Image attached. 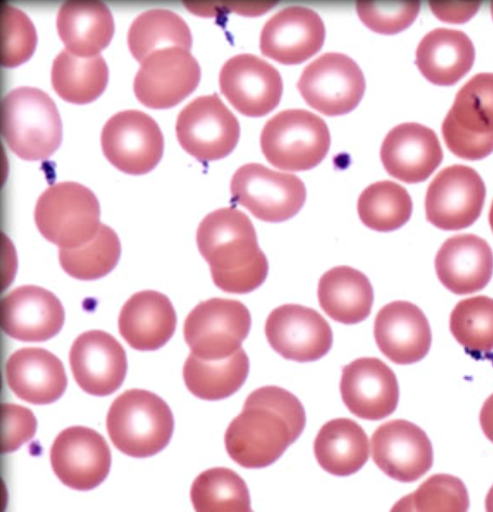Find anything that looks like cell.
<instances>
[{
	"instance_id": "obj_1",
	"label": "cell",
	"mask_w": 493,
	"mask_h": 512,
	"mask_svg": "<svg viewBox=\"0 0 493 512\" xmlns=\"http://www.w3.org/2000/svg\"><path fill=\"white\" fill-rule=\"evenodd\" d=\"M305 425V410L295 395L282 387H261L226 430L225 448L239 466L269 467L300 438Z\"/></svg>"
},
{
	"instance_id": "obj_2",
	"label": "cell",
	"mask_w": 493,
	"mask_h": 512,
	"mask_svg": "<svg viewBox=\"0 0 493 512\" xmlns=\"http://www.w3.org/2000/svg\"><path fill=\"white\" fill-rule=\"evenodd\" d=\"M197 246L213 282L224 292L247 294L268 278V258L260 249L255 226L242 211L223 208L209 213L197 229Z\"/></svg>"
},
{
	"instance_id": "obj_3",
	"label": "cell",
	"mask_w": 493,
	"mask_h": 512,
	"mask_svg": "<svg viewBox=\"0 0 493 512\" xmlns=\"http://www.w3.org/2000/svg\"><path fill=\"white\" fill-rule=\"evenodd\" d=\"M2 133L10 150L24 160H45L62 142L58 107L46 92L20 87L2 103Z\"/></svg>"
},
{
	"instance_id": "obj_4",
	"label": "cell",
	"mask_w": 493,
	"mask_h": 512,
	"mask_svg": "<svg viewBox=\"0 0 493 512\" xmlns=\"http://www.w3.org/2000/svg\"><path fill=\"white\" fill-rule=\"evenodd\" d=\"M106 428L119 451L131 457L145 458L168 446L175 421L161 397L148 390L131 389L113 402Z\"/></svg>"
},
{
	"instance_id": "obj_5",
	"label": "cell",
	"mask_w": 493,
	"mask_h": 512,
	"mask_svg": "<svg viewBox=\"0 0 493 512\" xmlns=\"http://www.w3.org/2000/svg\"><path fill=\"white\" fill-rule=\"evenodd\" d=\"M101 209L97 196L75 182L51 185L38 198L35 222L38 231L60 249H75L95 238Z\"/></svg>"
},
{
	"instance_id": "obj_6",
	"label": "cell",
	"mask_w": 493,
	"mask_h": 512,
	"mask_svg": "<svg viewBox=\"0 0 493 512\" xmlns=\"http://www.w3.org/2000/svg\"><path fill=\"white\" fill-rule=\"evenodd\" d=\"M260 143L272 166L298 172L322 163L329 152L331 138L323 118L305 110H287L265 124Z\"/></svg>"
},
{
	"instance_id": "obj_7",
	"label": "cell",
	"mask_w": 493,
	"mask_h": 512,
	"mask_svg": "<svg viewBox=\"0 0 493 512\" xmlns=\"http://www.w3.org/2000/svg\"><path fill=\"white\" fill-rule=\"evenodd\" d=\"M442 132L460 158L481 160L493 153V73L478 74L460 89Z\"/></svg>"
},
{
	"instance_id": "obj_8",
	"label": "cell",
	"mask_w": 493,
	"mask_h": 512,
	"mask_svg": "<svg viewBox=\"0 0 493 512\" xmlns=\"http://www.w3.org/2000/svg\"><path fill=\"white\" fill-rule=\"evenodd\" d=\"M250 329L251 315L243 303L211 299L199 303L186 318L184 339L195 357L219 361L242 349Z\"/></svg>"
},
{
	"instance_id": "obj_9",
	"label": "cell",
	"mask_w": 493,
	"mask_h": 512,
	"mask_svg": "<svg viewBox=\"0 0 493 512\" xmlns=\"http://www.w3.org/2000/svg\"><path fill=\"white\" fill-rule=\"evenodd\" d=\"M231 193L237 204L253 217L281 223L295 217L303 208L306 188L297 175L278 172L260 164H247L233 175Z\"/></svg>"
},
{
	"instance_id": "obj_10",
	"label": "cell",
	"mask_w": 493,
	"mask_h": 512,
	"mask_svg": "<svg viewBox=\"0 0 493 512\" xmlns=\"http://www.w3.org/2000/svg\"><path fill=\"white\" fill-rule=\"evenodd\" d=\"M298 89L312 109L326 116L351 113L364 98L361 67L343 53L329 52L305 67Z\"/></svg>"
},
{
	"instance_id": "obj_11",
	"label": "cell",
	"mask_w": 493,
	"mask_h": 512,
	"mask_svg": "<svg viewBox=\"0 0 493 512\" xmlns=\"http://www.w3.org/2000/svg\"><path fill=\"white\" fill-rule=\"evenodd\" d=\"M177 138L183 150L203 163L229 156L241 137V126L218 94L196 98L180 112Z\"/></svg>"
},
{
	"instance_id": "obj_12",
	"label": "cell",
	"mask_w": 493,
	"mask_h": 512,
	"mask_svg": "<svg viewBox=\"0 0 493 512\" xmlns=\"http://www.w3.org/2000/svg\"><path fill=\"white\" fill-rule=\"evenodd\" d=\"M101 144L110 163L130 175L152 171L165 148L163 132L156 121L136 110L111 117L102 130Z\"/></svg>"
},
{
	"instance_id": "obj_13",
	"label": "cell",
	"mask_w": 493,
	"mask_h": 512,
	"mask_svg": "<svg viewBox=\"0 0 493 512\" xmlns=\"http://www.w3.org/2000/svg\"><path fill=\"white\" fill-rule=\"evenodd\" d=\"M485 199V182L478 172L464 165L447 167L426 192V219L443 231H460L481 217Z\"/></svg>"
},
{
	"instance_id": "obj_14",
	"label": "cell",
	"mask_w": 493,
	"mask_h": 512,
	"mask_svg": "<svg viewBox=\"0 0 493 512\" xmlns=\"http://www.w3.org/2000/svg\"><path fill=\"white\" fill-rule=\"evenodd\" d=\"M201 77V66L190 50L167 48L152 53L141 63L133 89L146 107L166 110L191 96Z\"/></svg>"
},
{
	"instance_id": "obj_15",
	"label": "cell",
	"mask_w": 493,
	"mask_h": 512,
	"mask_svg": "<svg viewBox=\"0 0 493 512\" xmlns=\"http://www.w3.org/2000/svg\"><path fill=\"white\" fill-rule=\"evenodd\" d=\"M50 460L59 480L71 489L89 491L108 477L112 456L98 431L83 426L66 428L52 444Z\"/></svg>"
},
{
	"instance_id": "obj_16",
	"label": "cell",
	"mask_w": 493,
	"mask_h": 512,
	"mask_svg": "<svg viewBox=\"0 0 493 512\" xmlns=\"http://www.w3.org/2000/svg\"><path fill=\"white\" fill-rule=\"evenodd\" d=\"M265 334L277 354L296 362L322 359L333 343L328 321L315 309L298 304L274 309L266 320Z\"/></svg>"
},
{
	"instance_id": "obj_17",
	"label": "cell",
	"mask_w": 493,
	"mask_h": 512,
	"mask_svg": "<svg viewBox=\"0 0 493 512\" xmlns=\"http://www.w3.org/2000/svg\"><path fill=\"white\" fill-rule=\"evenodd\" d=\"M220 89L239 113L262 117L281 102L284 84L273 65L245 53L225 62L220 72Z\"/></svg>"
},
{
	"instance_id": "obj_18",
	"label": "cell",
	"mask_w": 493,
	"mask_h": 512,
	"mask_svg": "<svg viewBox=\"0 0 493 512\" xmlns=\"http://www.w3.org/2000/svg\"><path fill=\"white\" fill-rule=\"evenodd\" d=\"M372 460L386 476L411 483L429 473L434 454L431 440L416 424L405 420L384 423L371 437Z\"/></svg>"
},
{
	"instance_id": "obj_19",
	"label": "cell",
	"mask_w": 493,
	"mask_h": 512,
	"mask_svg": "<svg viewBox=\"0 0 493 512\" xmlns=\"http://www.w3.org/2000/svg\"><path fill=\"white\" fill-rule=\"evenodd\" d=\"M340 392L346 408L366 421L390 416L399 401L397 377L378 358H359L343 367Z\"/></svg>"
},
{
	"instance_id": "obj_20",
	"label": "cell",
	"mask_w": 493,
	"mask_h": 512,
	"mask_svg": "<svg viewBox=\"0 0 493 512\" xmlns=\"http://www.w3.org/2000/svg\"><path fill=\"white\" fill-rule=\"evenodd\" d=\"M70 365L78 386L97 397L115 393L127 374L124 347L111 334L99 330L78 336L71 348Z\"/></svg>"
},
{
	"instance_id": "obj_21",
	"label": "cell",
	"mask_w": 493,
	"mask_h": 512,
	"mask_svg": "<svg viewBox=\"0 0 493 512\" xmlns=\"http://www.w3.org/2000/svg\"><path fill=\"white\" fill-rule=\"evenodd\" d=\"M325 37V24L316 11L288 7L265 23L260 49L263 56L278 63L301 64L321 51Z\"/></svg>"
},
{
	"instance_id": "obj_22",
	"label": "cell",
	"mask_w": 493,
	"mask_h": 512,
	"mask_svg": "<svg viewBox=\"0 0 493 512\" xmlns=\"http://www.w3.org/2000/svg\"><path fill=\"white\" fill-rule=\"evenodd\" d=\"M64 320L61 301L41 287H20L0 304V325L10 338L18 341L41 343L55 338Z\"/></svg>"
},
{
	"instance_id": "obj_23",
	"label": "cell",
	"mask_w": 493,
	"mask_h": 512,
	"mask_svg": "<svg viewBox=\"0 0 493 512\" xmlns=\"http://www.w3.org/2000/svg\"><path fill=\"white\" fill-rule=\"evenodd\" d=\"M443 157L436 133L415 123L393 128L381 146V161L386 172L408 184L428 180L442 164Z\"/></svg>"
},
{
	"instance_id": "obj_24",
	"label": "cell",
	"mask_w": 493,
	"mask_h": 512,
	"mask_svg": "<svg viewBox=\"0 0 493 512\" xmlns=\"http://www.w3.org/2000/svg\"><path fill=\"white\" fill-rule=\"evenodd\" d=\"M376 343L381 353L396 365H412L429 354L432 331L421 309L407 301L385 305L375 321Z\"/></svg>"
},
{
	"instance_id": "obj_25",
	"label": "cell",
	"mask_w": 493,
	"mask_h": 512,
	"mask_svg": "<svg viewBox=\"0 0 493 512\" xmlns=\"http://www.w3.org/2000/svg\"><path fill=\"white\" fill-rule=\"evenodd\" d=\"M435 269L438 279L450 292L472 294L489 284L493 275V252L481 237L453 236L437 252Z\"/></svg>"
},
{
	"instance_id": "obj_26",
	"label": "cell",
	"mask_w": 493,
	"mask_h": 512,
	"mask_svg": "<svg viewBox=\"0 0 493 512\" xmlns=\"http://www.w3.org/2000/svg\"><path fill=\"white\" fill-rule=\"evenodd\" d=\"M6 377L18 398L37 406L56 402L68 387L63 363L44 348H22L13 353L6 363Z\"/></svg>"
},
{
	"instance_id": "obj_27",
	"label": "cell",
	"mask_w": 493,
	"mask_h": 512,
	"mask_svg": "<svg viewBox=\"0 0 493 512\" xmlns=\"http://www.w3.org/2000/svg\"><path fill=\"white\" fill-rule=\"evenodd\" d=\"M124 340L140 352H154L165 346L177 327L175 308L166 295L142 291L124 305L118 321Z\"/></svg>"
},
{
	"instance_id": "obj_28",
	"label": "cell",
	"mask_w": 493,
	"mask_h": 512,
	"mask_svg": "<svg viewBox=\"0 0 493 512\" xmlns=\"http://www.w3.org/2000/svg\"><path fill=\"white\" fill-rule=\"evenodd\" d=\"M475 61V48L465 33L436 29L426 34L417 49L416 63L421 74L437 86L456 85Z\"/></svg>"
},
{
	"instance_id": "obj_29",
	"label": "cell",
	"mask_w": 493,
	"mask_h": 512,
	"mask_svg": "<svg viewBox=\"0 0 493 512\" xmlns=\"http://www.w3.org/2000/svg\"><path fill=\"white\" fill-rule=\"evenodd\" d=\"M57 28L66 50L81 58L100 56L115 32L112 12L101 2H68L62 5Z\"/></svg>"
},
{
	"instance_id": "obj_30",
	"label": "cell",
	"mask_w": 493,
	"mask_h": 512,
	"mask_svg": "<svg viewBox=\"0 0 493 512\" xmlns=\"http://www.w3.org/2000/svg\"><path fill=\"white\" fill-rule=\"evenodd\" d=\"M373 299L368 277L353 267L332 268L319 280V305L331 319L343 325L353 326L366 320Z\"/></svg>"
},
{
	"instance_id": "obj_31",
	"label": "cell",
	"mask_w": 493,
	"mask_h": 512,
	"mask_svg": "<svg viewBox=\"0 0 493 512\" xmlns=\"http://www.w3.org/2000/svg\"><path fill=\"white\" fill-rule=\"evenodd\" d=\"M314 453L330 475L349 477L361 470L369 458V440L363 427L350 419L326 423L314 442Z\"/></svg>"
},
{
	"instance_id": "obj_32",
	"label": "cell",
	"mask_w": 493,
	"mask_h": 512,
	"mask_svg": "<svg viewBox=\"0 0 493 512\" xmlns=\"http://www.w3.org/2000/svg\"><path fill=\"white\" fill-rule=\"evenodd\" d=\"M249 368V357L243 348L232 357L219 361H206L190 355L185 361L183 377L195 397L217 401L233 396L243 387Z\"/></svg>"
},
{
	"instance_id": "obj_33",
	"label": "cell",
	"mask_w": 493,
	"mask_h": 512,
	"mask_svg": "<svg viewBox=\"0 0 493 512\" xmlns=\"http://www.w3.org/2000/svg\"><path fill=\"white\" fill-rule=\"evenodd\" d=\"M51 82L64 101L88 104L108 86L109 66L101 56L81 58L65 49L53 61Z\"/></svg>"
},
{
	"instance_id": "obj_34",
	"label": "cell",
	"mask_w": 493,
	"mask_h": 512,
	"mask_svg": "<svg viewBox=\"0 0 493 512\" xmlns=\"http://www.w3.org/2000/svg\"><path fill=\"white\" fill-rule=\"evenodd\" d=\"M189 25L177 13L152 9L141 13L128 32V46L133 58L143 62L152 53L167 48H192Z\"/></svg>"
},
{
	"instance_id": "obj_35",
	"label": "cell",
	"mask_w": 493,
	"mask_h": 512,
	"mask_svg": "<svg viewBox=\"0 0 493 512\" xmlns=\"http://www.w3.org/2000/svg\"><path fill=\"white\" fill-rule=\"evenodd\" d=\"M357 210L359 218L372 231L389 233L410 220L412 200L402 185L381 181L369 185L359 196Z\"/></svg>"
},
{
	"instance_id": "obj_36",
	"label": "cell",
	"mask_w": 493,
	"mask_h": 512,
	"mask_svg": "<svg viewBox=\"0 0 493 512\" xmlns=\"http://www.w3.org/2000/svg\"><path fill=\"white\" fill-rule=\"evenodd\" d=\"M191 500L196 512H252L246 482L228 468H211L199 475Z\"/></svg>"
},
{
	"instance_id": "obj_37",
	"label": "cell",
	"mask_w": 493,
	"mask_h": 512,
	"mask_svg": "<svg viewBox=\"0 0 493 512\" xmlns=\"http://www.w3.org/2000/svg\"><path fill=\"white\" fill-rule=\"evenodd\" d=\"M122 254L121 241L108 225L101 224L95 238L75 249H60L63 271L78 280H97L109 275Z\"/></svg>"
},
{
	"instance_id": "obj_38",
	"label": "cell",
	"mask_w": 493,
	"mask_h": 512,
	"mask_svg": "<svg viewBox=\"0 0 493 512\" xmlns=\"http://www.w3.org/2000/svg\"><path fill=\"white\" fill-rule=\"evenodd\" d=\"M450 331L460 345L472 354L493 350V299L488 296L461 301L450 316Z\"/></svg>"
},
{
	"instance_id": "obj_39",
	"label": "cell",
	"mask_w": 493,
	"mask_h": 512,
	"mask_svg": "<svg viewBox=\"0 0 493 512\" xmlns=\"http://www.w3.org/2000/svg\"><path fill=\"white\" fill-rule=\"evenodd\" d=\"M415 512H468L469 492L461 479L437 474L425 480L413 493Z\"/></svg>"
},
{
	"instance_id": "obj_40",
	"label": "cell",
	"mask_w": 493,
	"mask_h": 512,
	"mask_svg": "<svg viewBox=\"0 0 493 512\" xmlns=\"http://www.w3.org/2000/svg\"><path fill=\"white\" fill-rule=\"evenodd\" d=\"M37 46L35 25L23 11L8 4L2 5V51L4 67H17L29 61Z\"/></svg>"
},
{
	"instance_id": "obj_41",
	"label": "cell",
	"mask_w": 493,
	"mask_h": 512,
	"mask_svg": "<svg viewBox=\"0 0 493 512\" xmlns=\"http://www.w3.org/2000/svg\"><path fill=\"white\" fill-rule=\"evenodd\" d=\"M421 4L365 3L356 4L359 19L373 32L394 35L409 28L419 16Z\"/></svg>"
},
{
	"instance_id": "obj_42",
	"label": "cell",
	"mask_w": 493,
	"mask_h": 512,
	"mask_svg": "<svg viewBox=\"0 0 493 512\" xmlns=\"http://www.w3.org/2000/svg\"><path fill=\"white\" fill-rule=\"evenodd\" d=\"M3 413V454L20 449L36 434L37 421L33 412L17 404L4 403Z\"/></svg>"
},
{
	"instance_id": "obj_43",
	"label": "cell",
	"mask_w": 493,
	"mask_h": 512,
	"mask_svg": "<svg viewBox=\"0 0 493 512\" xmlns=\"http://www.w3.org/2000/svg\"><path fill=\"white\" fill-rule=\"evenodd\" d=\"M434 15L447 23L461 24L472 19L481 4L477 3H431Z\"/></svg>"
},
{
	"instance_id": "obj_44",
	"label": "cell",
	"mask_w": 493,
	"mask_h": 512,
	"mask_svg": "<svg viewBox=\"0 0 493 512\" xmlns=\"http://www.w3.org/2000/svg\"><path fill=\"white\" fill-rule=\"evenodd\" d=\"M479 421L485 436L493 443V394L484 403Z\"/></svg>"
},
{
	"instance_id": "obj_45",
	"label": "cell",
	"mask_w": 493,
	"mask_h": 512,
	"mask_svg": "<svg viewBox=\"0 0 493 512\" xmlns=\"http://www.w3.org/2000/svg\"><path fill=\"white\" fill-rule=\"evenodd\" d=\"M390 512H415L412 506L411 494L401 498L391 509Z\"/></svg>"
},
{
	"instance_id": "obj_46",
	"label": "cell",
	"mask_w": 493,
	"mask_h": 512,
	"mask_svg": "<svg viewBox=\"0 0 493 512\" xmlns=\"http://www.w3.org/2000/svg\"><path fill=\"white\" fill-rule=\"evenodd\" d=\"M486 512H493V485L486 496Z\"/></svg>"
},
{
	"instance_id": "obj_47",
	"label": "cell",
	"mask_w": 493,
	"mask_h": 512,
	"mask_svg": "<svg viewBox=\"0 0 493 512\" xmlns=\"http://www.w3.org/2000/svg\"><path fill=\"white\" fill-rule=\"evenodd\" d=\"M489 223H490L492 233H493V201H492V205H491L490 212H489Z\"/></svg>"
},
{
	"instance_id": "obj_48",
	"label": "cell",
	"mask_w": 493,
	"mask_h": 512,
	"mask_svg": "<svg viewBox=\"0 0 493 512\" xmlns=\"http://www.w3.org/2000/svg\"><path fill=\"white\" fill-rule=\"evenodd\" d=\"M491 15H492V18H493V3L491 4Z\"/></svg>"
}]
</instances>
